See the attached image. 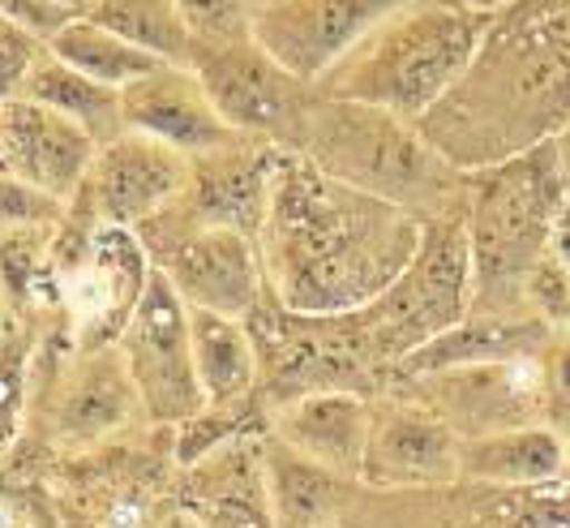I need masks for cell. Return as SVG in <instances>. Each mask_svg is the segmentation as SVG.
Here are the masks:
<instances>
[{
  "label": "cell",
  "mask_w": 570,
  "mask_h": 528,
  "mask_svg": "<svg viewBox=\"0 0 570 528\" xmlns=\"http://www.w3.org/2000/svg\"><path fill=\"white\" fill-rule=\"evenodd\" d=\"M279 164V147L240 138L236 147L194 155L189 164V189L176 198L185 215L202 224L236 228L245 236H262L266 211H271V176Z\"/></svg>",
  "instance_id": "obj_15"
},
{
  "label": "cell",
  "mask_w": 570,
  "mask_h": 528,
  "mask_svg": "<svg viewBox=\"0 0 570 528\" xmlns=\"http://www.w3.org/2000/svg\"><path fill=\"white\" fill-rule=\"evenodd\" d=\"M22 95L35 99V104H43V108H52V113H60V117H69L73 125H82L86 134L95 138V147H108L112 138L125 134L120 90L86 78V74L69 69V65L57 57L35 60Z\"/></svg>",
  "instance_id": "obj_23"
},
{
  "label": "cell",
  "mask_w": 570,
  "mask_h": 528,
  "mask_svg": "<svg viewBox=\"0 0 570 528\" xmlns=\"http://www.w3.org/2000/svg\"><path fill=\"white\" fill-rule=\"evenodd\" d=\"M553 150H558V164H562V173L570 180V120L558 129V138H553Z\"/></svg>",
  "instance_id": "obj_32"
},
{
  "label": "cell",
  "mask_w": 570,
  "mask_h": 528,
  "mask_svg": "<svg viewBox=\"0 0 570 528\" xmlns=\"http://www.w3.org/2000/svg\"><path fill=\"white\" fill-rule=\"evenodd\" d=\"M412 0H271L254 9V39L296 74L317 87L382 18Z\"/></svg>",
  "instance_id": "obj_10"
},
{
  "label": "cell",
  "mask_w": 570,
  "mask_h": 528,
  "mask_svg": "<svg viewBox=\"0 0 570 528\" xmlns=\"http://www.w3.org/2000/svg\"><path fill=\"white\" fill-rule=\"evenodd\" d=\"M0 18L18 22V27L30 30L35 39H43V43L73 22V13L52 4V0H0Z\"/></svg>",
  "instance_id": "obj_29"
},
{
  "label": "cell",
  "mask_w": 570,
  "mask_h": 528,
  "mask_svg": "<svg viewBox=\"0 0 570 528\" xmlns=\"http://www.w3.org/2000/svg\"><path fill=\"white\" fill-rule=\"evenodd\" d=\"M194 43H236L254 39V4L249 0H176Z\"/></svg>",
  "instance_id": "obj_27"
},
{
  "label": "cell",
  "mask_w": 570,
  "mask_h": 528,
  "mask_svg": "<svg viewBox=\"0 0 570 528\" xmlns=\"http://www.w3.org/2000/svg\"><path fill=\"white\" fill-rule=\"evenodd\" d=\"M39 43H43V39H35V35L22 30L18 22L0 18V99L22 95L30 69H35V60H39Z\"/></svg>",
  "instance_id": "obj_28"
},
{
  "label": "cell",
  "mask_w": 570,
  "mask_h": 528,
  "mask_svg": "<svg viewBox=\"0 0 570 528\" xmlns=\"http://www.w3.org/2000/svg\"><path fill=\"white\" fill-rule=\"evenodd\" d=\"M138 233L142 250L155 258V271L168 275V284L189 310H210L228 319H245L257 310L266 271L254 236L202 224L185 215L180 203L150 215L146 224H138Z\"/></svg>",
  "instance_id": "obj_7"
},
{
  "label": "cell",
  "mask_w": 570,
  "mask_h": 528,
  "mask_svg": "<svg viewBox=\"0 0 570 528\" xmlns=\"http://www.w3.org/2000/svg\"><path fill=\"white\" fill-rule=\"evenodd\" d=\"M296 155H305L343 185L403 206L421 219L463 211L468 198V173H459L429 143L416 120H403L370 104L331 99L317 87Z\"/></svg>",
  "instance_id": "obj_5"
},
{
  "label": "cell",
  "mask_w": 570,
  "mask_h": 528,
  "mask_svg": "<svg viewBox=\"0 0 570 528\" xmlns=\"http://www.w3.org/2000/svg\"><path fill=\"white\" fill-rule=\"evenodd\" d=\"M134 395H138V391L125 387L116 370L90 374V379L73 391V400H69V409L60 417V426H69L73 434H104L108 426L120 421V412H125V404H129Z\"/></svg>",
  "instance_id": "obj_26"
},
{
  "label": "cell",
  "mask_w": 570,
  "mask_h": 528,
  "mask_svg": "<svg viewBox=\"0 0 570 528\" xmlns=\"http://www.w3.org/2000/svg\"><path fill=\"white\" fill-rule=\"evenodd\" d=\"M570 120V0H511L489 13L459 87L421 125L459 173L553 143Z\"/></svg>",
  "instance_id": "obj_2"
},
{
  "label": "cell",
  "mask_w": 570,
  "mask_h": 528,
  "mask_svg": "<svg viewBox=\"0 0 570 528\" xmlns=\"http://www.w3.org/2000/svg\"><path fill=\"white\" fill-rule=\"evenodd\" d=\"M86 18L116 30L120 39H129L134 48H142L164 65L194 60V35L185 27L176 0H95Z\"/></svg>",
  "instance_id": "obj_25"
},
{
  "label": "cell",
  "mask_w": 570,
  "mask_h": 528,
  "mask_svg": "<svg viewBox=\"0 0 570 528\" xmlns=\"http://www.w3.org/2000/svg\"><path fill=\"white\" fill-rule=\"evenodd\" d=\"M48 52L57 60H65L69 69H78L86 78L104 82V87H134L138 78L155 74L164 60H155L150 52L134 48L129 39H120L116 30L99 27L95 18H73L69 27L48 39Z\"/></svg>",
  "instance_id": "obj_24"
},
{
  "label": "cell",
  "mask_w": 570,
  "mask_h": 528,
  "mask_svg": "<svg viewBox=\"0 0 570 528\" xmlns=\"http://www.w3.org/2000/svg\"><path fill=\"white\" fill-rule=\"evenodd\" d=\"M120 356L138 400L155 421H189L206 409L194 370V340H189V305L150 266L146 289L120 326Z\"/></svg>",
  "instance_id": "obj_9"
},
{
  "label": "cell",
  "mask_w": 570,
  "mask_h": 528,
  "mask_svg": "<svg viewBox=\"0 0 570 528\" xmlns=\"http://www.w3.org/2000/svg\"><path fill=\"white\" fill-rule=\"evenodd\" d=\"M189 511L206 528H275L266 465L249 442H224L194 465Z\"/></svg>",
  "instance_id": "obj_19"
},
{
  "label": "cell",
  "mask_w": 570,
  "mask_h": 528,
  "mask_svg": "<svg viewBox=\"0 0 570 528\" xmlns=\"http://www.w3.org/2000/svg\"><path fill=\"white\" fill-rule=\"evenodd\" d=\"M421 228V215L343 185L296 150H279L257 236L266 289L287 314H352L407 271Z\"/></svg>",
  "instance_id": "obj_1"
},
{
  "label": "cell",
  "mask_w": 570,
  "mask_h": 528,
  "mask_svg": "<svg viewBox=\"0 0 570 528\" xmlns=\"http://www.w3.org/2000/svg\"><path fill=\"white\" fill-rule=\"evenodd\" d=\"M425 391L433 412L451 421L459 439H481L514 426H532V409L549 395L544 361H498L429 374Z\"/></svg>",
  "instance_id": "obj_13"
},
{
  "label": "cell",
  "mask_w": 570,
  "mask_h": 528,
  "mask_svg": "<svg viewBox=\"0 0 570 528\" xmlns=\"http://www.w3.org/2000/svg\"><path fill=\"white\" fill-rule=\"evenodd\" d=\"M544 387H549L553 400L570 404V331L562 340H553V349L544 356Z\"/></svg>",
  "instance_id": "obj_30"
},
{
  "label": "cell",
  "mask_w": 570,
  "mask_h": 528,
  "mask_svg": "<svg viewBox=\"0 0 570 528\" xmlns=\"http://www.w3.org/2000/svg\"><path fill=\"white\" fill-rule=\"evenodd\" d=\"M262 465H266V495H271L275 528H331L347 499V477L305 460L279 439L262 447Z\"/></svg>",
  "instance_id": "obj_21"
},
{
  "label": "cell",
  "mask_w": 570,
  "mask_h": 528,
  "mask_svg": "<svg viewBox=\"0 0 570 528\" xmlns=\"http://www.w3.org/2000/svg\"><path fill=\"white\" fill-rule=\"evenodd\" d=\"M120 108H125V129H138L189 159L240 143V134L219 117V108L210 104L202 78L189 65H159L155 74L120 90Z\"/></svg>",
  "instance_id": "obj_14"
},
{
  "label": "cell",
  "mask_w": 570,
  "mask_h": 528,
  "mask_svg": "<svg viewBox=\"0 0 570 528\" xmlns=\"http://www.w3.org/2000/svg\"><path fill=\"white\" fill-rule=\"evenodd\" d=\"M553 258H562V263L570 266V198L562 203V211H558V219H553Z\"/></svg>",
  "instance_id": "obj_31"
},
{
  "label": "cell",
  "mask_w": 570,
  "mask_h": 528,
  "mask_svg": "<svg viewBox=\"0 0 570 528\" xmlns=\"http://www.w3.org/2000/svg\"><path fill=\"white\" fill-rule=\"evenodd\" d=\"M472 314V250L463 211L433 215L421 228L412 263L386 293L352 310L347 326L373 370L400 365L407 352L429 344Z\"/></svg>",
  "instance_id": "obj_6"
},
{
  "label": "cell",
  "mask_w": 570,
  "mask_h": 528,
  "mask_svg": "<svg viewBox=\"0 0 570 528\" xmlns=\"http://www.w3.org/2000/svg\"><path fill=\"white\" fill-rule=\"evenodd\" d=\"M52 4H60V9H69V13H73V18H86V13H90V4H95V0H52Z\"/></svg>",
  "instance_id": "obj_35"
},
{
  "label": "cell",
  "mask_w": 570,
  "mask_h": 528,
  "mask_svg": "<svg viewBox=\"0 0 570 528\" xmlns=\"http://www.w3.org/2000/svg\"><path fill=\"white\" fill-rule=\"evenodd\" d=\"M485 22L489 13L459 0H412L382 18L317 90L403 120H425L468 74L485 39Z\"/></svg>",
  "instance_id": "obj_3"
},
{
  "label": "cell",
  "mask_w": 570,
  "mask_h": 528,
  "mask_svg": "<svg viewBox=\"0 0 570 528\" xmlns=\"http://www.w3.org/2000/svg\"><path fill=\"white\" fill-rule=\"evenodd\" d=\"M567 469L570 451L562 434L549 426H537V421L498 430V434H481V439H463V451H459V477L511 486V490L553 486L567 477Z\"/></svg>",
  "instance_id": "obj_20"
},
{
  "label": "cell",
  "mask_w": 570,
  "mask_h": 528,
  "mask_svg": "<svg viewBox=\"0 0 570 528\" xmlns=\"http://www.w3.org/2000/svg\"><path fill=\"white\" fill-rule=\"evenodd\" d=\"M567 198L570 180L553 143L468 173L463 228L472 250V314H528V275L549 258L553 219Z\"/></svg>",
  "instance_id": "obj_4"
},
{
  "label": "cell",
  "mask_w": 570,
  "mask_h": 528,
  "mask_svg": "<svg viewBox=\"0 0 570 528\" xmlns=\"http://www.w3.org/2000/svg\"><path fill=\"white\" fill-rule=\"evenodd\" d=\"M373 412L356 391H309L292 395L275 412V439L340 477H361Z\"/></svg>",
  "instance_id": "obj_18"
},
{
  "label": "cell",
  "mask_w": 570,
  "mask_h": 528,
  "mask_svg": "<svg viewBox=\"0 0 570 528\" xmlns=\"http://www.w3.org/2000/svg\"><path fill=\"white\" fill-rule=\"evenodd\" d=\"M249 4H254V9H262V4H271V0H249Z\"/></svg>",
  "instance_id": "obj_36"
},
{
  "label": "cell",
  "mask_w": 570,
  "mask_h": 528,
  "mask_svg": "<svg viewBox=\"0 0 570 528\" xmlns=\"http://www.w3.org/2000/svg\"><path fill=\"white\" fill-rule=\"evenodd\" d=\"M164 528H206V525H202L189 507H180V511H171L168 520H164Z\"/></svg>",
  "instance_id": "obj_33"
},
{
  "label": "cell",
  "mask_w": 570,
  "mask_h": 528,
  "mask_svg": "<svg viewBox=\"0 0 570 528\" xmlns=\"http://www.w3.org/2000/svg\"><path fill=\"white\" fill-rule=\"evenodd\" d=\"M189 340H194V370L206 409L245 400L257 379V349L240 319L189 310Z\"/></svg>",
  "instance_id": "obj_22"
},
{
  "label": "cell",
  "mask_w": 570,
  "mask_h": 528,
  "mask_svg": "<svg viewBox=\"0 0 570 528\" xmlns=\"http://www.w3.org/2000/svg\"><path fill=\"white\" fill-rule=\"evenodd\" d=\"M459 451L463 439L442 412L400 404L373 412L361 477L373 486H446L459 477Z\"/></svg>",
  "instance_id": "obj_16"
},
{
  "label": "cell",
  "mask_w": 570,
  "mask_h": 528,
  "mask_svg": "<svg viewBox=\"0 0 570 528\" xmlns=\"http://www.w3.org/2000/svg\"><path fill=\"white\" fill-rule=\"evenodd\" d=\"M459 4H468V9H476V13H498V9H507L511 0H459Z\"/></svg>",
  "instance_id": "obj_34"
},
{
  "label": "cell",
  "mask_w": 570,
  "mask_h": 528,
  "mask_svg": "<svg viewBox=\"0 0 570 528\" xmlns=\"http://www.w3.org/2000/svg\"><path fill=\"white\" fill-rule=\"evenodd\" d=\"M189 155L146 138L138 129H125L108 147H99L86 189L95 198V211L116 228H138L150 215L168 211L189 189Z\"/></svg>",
  "instance_id": "obj_12"
},
{
  "label": "cell",
  "mask_w": 570,
  "mask_h": 528,
  "mask_svg": "<svg viewBox=\"0 0 570 528\" xmlns=\"http://www.w3.org/2000/svg\"><path fill=\"white\" fill-rule=\"evenodd\" d=\"M189 69L202 78L210 104L240 138L271 143L279 150L301 147L314 87L287 74L257 39L236 43H194Z\"/></svg>",
  "instance_id": "obj_8"
},
{
  "label": "cell",
  "mask_w": 570,
  "mask_h": 528,
  "mask_svg": "<svg viewBox=\"0 0 570 528\" xmlns=\"http://www.w3.org/2000/svg\"><path fill=\"white\" fill-rule=\"evenodd\" d=\"M553 340H558V331L541 319H528V314H468L451 331H442L416 352H407L400 361V374L429 379V374L463 370V365L544 361Z\"/></svg>",
  "instance_id": "obj_17"
},
{
  "label": "cell",
  "mask_w": 570,
  "mask_h": 528,
  "mask_svg": "<svg viewBox=\"0 0 570 528\" xmlns=\"http://www.w3.org/2000/svg\"><path fill=\"white\" fill-rule=\"evenodd\" d=\"M95 155L99 147L82 125L27 95L0 99V159L27 189H39L43 198L78 194Z\"/></svg>",
  "instance_id": "obj_11"
}]
</instances>
